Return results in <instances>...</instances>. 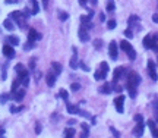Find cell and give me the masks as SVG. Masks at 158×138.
<instances>
[{
	"label": "cell",
	"mask_w": 158,
	"mask_h": 138,
	"mask_svg": "<svg viewBox=\"0 0 158 138\" xmlns=\"http://www.w3.org/2000/svg\"><path fill=\"white\" fill-rule=\"evenodd\" d=\"M120 49L127 55V57H129L130 60H135V59H136V52H135V49L132 47V44H130L129 41H126V40L120 41Z\"/></svg>",
	"instance_id": "cell-1"
},
{
	"label": "cell",
	"mask_w": 158,
	"mask_h": 138,
	"mask_svg": "<svg viewBox=\"0 0 158 138\" xmlns=\"http://www.w3.org/2000/svg\"><path fill=\"white\" fill-rule=\"evenodd\" d=\"M108 56H110V59H113V60L117 59V56H119V49H117V43H116V41H110V44H108Z\"/></svg>",
	"instance_id": "cell-2"
},
{
	"label": "cell",
	"mask_w": 158,
	"mask_h": 138,
	"mask_svg": "<svg viewBox=\"0 0 158 138\" xmlns=\"http://www.w3.org/2000/svg\"><path fill=\"white\" fill-rule=\"evenodd\" d=\"M148 74H149V77H151V79L152 81H158V74H157V68H155V63H154V60H148Z\"/></svg>",
	"instance_id": "cell-3"
},
{
	"label": "cell",
	"mask_w": 158,
	"mask_h": 138,
	"mask_svg": "<svg viewBox=\"0 0 158 138\" xmlns=\"http://www.w3.org/2000/svg\"><path fill=\"white\" fill-rule=\"evenodd\" d=\"M124 77V68H122V66H119V68H116L114 69V74H113V84H116L120 78H123Z\"/></svg>",
	"instance_id": "cell-4"
},
{
	"label": "cell",
	"mask_w": 158,
	"mask_h": 138,
	"mask_svg": "<svg viewBox=\"0 0 158 138\" xmlns=\"http://www.w3.org/2000/svg\"><path fill=\"white\" fill-rule=\"evenodd\" d=\"M141 81H142V79H141V77H139L136 72H129V74H127V82H130V84H133V85L138 87V84H139Z\"/></svg>",
	"instance_id": "cell-5"
},
{
	"label": "cell",
	"mask_w": 158,
	"mask_h": 138,
	"mask_svg": "<svg viewBox=\"0 0 158 138\" xmlns=\"http://www.w3.org/2000/svg\"><path fill=\"white\" fill-rule=\"evenodd\" d=\"M3 55L8 59H13L15 57V50H13V46L12 44H5L3 46Z\"/></svg>",
	"instance_id": "cell-6"
},
{
	"label": "cell",
	"mask_w": 158,
	"mask_h": 138,
	"mask_svg": "<svg viewBox=\"0 0 158 138\" xmlns=\"http://www.w3.org/2000/svg\"><path fill=\"white\" fill-rule=\"evenodd\" d=\"M126 90H127V93H129V97L130 99H136V94H138V90H136V85H133L130 82L126 81Z\"/></svg>",
	"instance_id": "cell-7"
},
{
	"label": "cell",
	"mask_w": 158,
	"mask_h": 138,
	"mask_svg": "<svg viewBox=\"0 0 158 138\" xmlns=\"http://www.w3.org/2000/svg\"><path fill=\"white\" fill-rule=\"evenodd\" d=\"M142 46L146 49V50H149V49H152L154 47V35H145V38L142 40Z\"/></svg>",
	"instance_id": "cell-8"
},
{
	"label": "cell",
	"mask_w": 158,
	"mask_h": 138,
	"mask_svg": "<svg viewBox=\"0 0 158 138\" xmlns=\"http://www.w3.org/2000/svg\"><path fill=\"white\" fill-rule=\"evenodd\" d=\"M78 35H79V38H81V41L82 43H86V41H89V35H88V30L83 27V25H81L79 27V31H78Z\"/></svg>",
	"instance_id": "cell-9"
},
{
	"label": "cell",
	"mask_w": 158,
	"mask_h": 138,
	"mask_svg": "<svg viewBox=\"0 0 158 138\" xmlns=\"http://www.w3.org/2000/svg\"><path fill=\"white\" fill-rule=\"evenodd\" d=\"M9 18H10V19H15L19 25L24 24V21H22V18H24V13H22L21 10H15V12H12V13L9 15Z\"/></svg>",
	"instance_id": "cell-10"
},
{
	"label": "cell",
	"mask_w": 158,
	"mask_h": 138,
	"mask_svg": "<svg viewBox=\"0 0 158 138\" xmlns=\"http://www.w3.org/2000/svg\"><path fill=\"white\" fill-rule=\"evenodd\" d=\"M72 50H73V56H72V59H70V63H69V66H70L72 69H78V68H79V60H78V53H76V49H75V47H73Z\"/></svg>",
	"instance_id": "cell-11"
},
{
	"label": "cell",
	"mask_w": 158,
	"mask_h": 138,
	"mask_svg": "<svg viewBox=\"0 0 158 138\" xmlns=\"http://www.w3.org/2000/svg\"><path fill=\"white\" fill-rule=\"evenodd\" d=\"M123 101H124V96H119L114 99V104H116V110L119 113H123Z\"/></svg>",
	"instance_id": "cell-12"
},
{
	"label": "cell",
	"mask_w": 158,
	"mask_h": 138,
	"mask_svg": "<svg viewBox=\"0 0 158 138\" xmlns=\"http://www.w3.org/2000/svg\"><path fill=\"white\" fill-rule=\"evenodd\" d=\"M56 78H57L56 72H49V74H47V77H46L47 85H49V87H53V85L56 84Z\"/></svg>",
	"instance_id": "cell-13"
},
{
	"label": "cell",
	"mask_w": 158,
	"mask_h": 138,
	"mask_svg": "<svg viewBox=\"0 0 158 138\" xmlns=\"http://www.w3.org/2000/svg\"><path fill=\"white\" fill-rule=\"evenodd\" d=\"M133 135L138 137V138H141L144 135V122L142 124H136V128L133 129Z\"/></svg>",
	"instance_id": "cell-14"
},
{
	"label": "cell",
	"mask_w": 158,
	"mask_h": 138,
	"mask_svg": "<svg viewBox=\"0 0 158 138\" xmlns=\"http://www.w3.org/2000/svg\"><path fill=\"white\" fill-rule=\"evenodd\" d=\"M66 109H67V113H70V115H76V113H79V107L75 106V104H70V103H67V104H66Z\"/></svg>",
	"instance_id": "cell-15"
},
{
	"label": "cell",
	"mask_w": 158,
	"mask_h": 138,
	"mask_svg": "<svg viewBox=\"0 0 158 138\" xmlns=\"http://www.w3.org/2000/svg\"><path fill=\"white\" fill-rule=\"evenodd\" d=\"M3 27H5L8 31H13V30H15V25H13V22H12V19H10V18L5 19V22H3Z\"/></svg>",
	"instance_id": "cell-16"
},
{
	"label": "cell",
	"mask_w": 158,
	"mask_h": 138,
	"mask_svg": "<svg viewBox=\"0 0 158 138\" xmlns=\"http://www.w3.org/2000/svg\"><path fill=\"white\" fill-rule=\"evenodd\" d=\"M100 91H101V93H104V94H110L111 91H113V84L105 82V84L103 85V88H100Z\"/></svg>",
	"instance_id": "cell-17"
},
{
	"label": "cell",
	"mask_w": 158,
	"mask_h": 138,
	"mask_svg": "<svg viewBox=\"0 0 158 138\" xmlns=\"http://www.w3.org/2000/svg\"><path fill=\"white\" fill-rule=\"evenodd\" d=\"M139 21H141V18H139L138 15H132V16H129V19H127V25H129V28H132L135 22H139Z\"/></svg>",
	"instance_id": "cell-18"
},
{
	"label": "cell",
	"mask_w": 158,
	"mask_h": 138,
	"mask_svg": "<svg viewBox=\"0 0 158 138\" xmlns=\"http://www.w3.org/2000/svg\"><path fill=\"white\" fill-rule=\"evenodd\" d=\"M24 97H25V90H16V91H15V97H13V99H15L16 101H21Z\"/></svg>",
	"instance_id": "cell-19"
},
{
	"label": "cell",
	"mask_w": 158,
	"mask_h": 138,
	"mask_svg": "<svg viewBox=\"0 0 158 138\" xmlns=\"http://www.w3.org/2000/svg\"><path fill=\"white\" fill-rule=\"evenodd\" d=\"M37 35H38V32L35 30H29V32H28V41L29 43H34L37 40Z\"/></svg>",
	"instance_id": "cell-20"
},
{
	"label": "cell",
	"mask_w": 158,
	"mask_h": 138,
	"mask_svg": "<svg viewBox=\"0 0 158 138\" xmlns=\"http://www.w3.org/2000/svg\"><path fill=\"white\" fill-rule=\"evenodd\" d=\"M105 77H107V74H105V72H103V71H101V69H100V71H97V72L94 74V78H95L97 81H101V79H105Z\"/></svg>",
	"instance_id": "cell-21"
},
{
	"label": "cell",
	"mask_w": 158,
	"mask_h": 138,
	"mask_svg": "<svg viewBox=\"0 0 158 138\" xmlns=\"http://www.w3.org/2000/svg\"><path fill=\"white\" fill-rule=\"evenodd\" d=\"M8 43L12 44V46H18L21 41H19V38H18L16 35H9V37H8Z\"/></svg>",
	"instance_id": "cell-22"
},
{
	"label": "cell",
	"mask_w": 158,
	"mask_h": 138,
	"mask_svg": "<svg viewBox=\"0 0 158 138\" xmlns=\"http://www.w3.org/2000/svg\"><path fill=\"white\" fill-rule=\"evenodd\" d=\"M75 132H76V131H75L73 128H66V129H64V137H66V138H73V137H75Z\"/></svg>",
	"instance_id": "cell-23"
},
{
	"label": "cell",
	"mask_w": 158,
	"mask_h": 138,
	"mask_svg": "<svg viewBox=\"0 0 158 138\" xmlns=\"http://www.w3.org/2000/svg\"><path fill=\"white\" fill-rule=\"evenodd\" d=\"M31 2V6H32V15H37L40 12V6L37 3V0H29Z\"/></svg>",
	"instance_id": "cell-24"
},
{
	"label": "cell",
	"mask_w": 158,
	"mask_h": 138,
	"mask_svg": "<svg viewBox=\"0 0 158 138\" xmlns=\"http://www.w3.org/2000/svg\"><path fill=\"white\" fill-rule=\"evenodd\" d=\"M59 96H60V99H63V100H66V101H67V99H69V93H67L64 88H62V90L59 91Z\"/></svg>",
	"instance_id": "cell-25"
},
{
	"label": "cell",
	"mask_w": 158,
	"mask_h": 138,
	"mask_svg": "<svg viewBox=\"0 0 158 138\" xmlns=\"http://www.w3.org/2000/svg\"><path fill=\"white\" fill-rule=\"evenodd\" d=\"M51 66H53V69L56 71V75H59V74L62 72V65H60V63H57V62H53V63H51Z\"/></svg>",
	"instance_id": "cell-26"
},
{
	"label": "cell",
	"mask_w": 158,
	"mask_h": 138,
	"mask_svg": "<svg viewBox=\"0 0 158 138\" xmlns=\"http://www.w3.org/2000/svg\"><path fill=\"white\" fill-rule=\"evenodd\" d=\"M116 25H117V22H116L114 19H110V21L107 22V27H108V30H114V28H116Z\"/></svg>",
	"instance_id": "cell-27"
},
{
	"label": "cell",
	"mask_w": 158,
	"mask_h": 138,
	"mask_svg": "<svg viewBox=\"0 0 158 138\" xmlns=\"http://www.w3.org/2000/svg\"><path fill=\"white\" fill-rule=\"evenodd\" d=\"M67 18H69V15H67V12H59V19H60L62 22L67 21Z\"/></svg>",
	"instance_id": "cell-28"
},
{
	"label": "cell",
	"mask_w": 158,
	"mask_h": 138,
	"mask_svg": "<svg viewBox=\"0 0 158 138\" xmlns=\"http://www.w3.org/2000/svg\"><path fill=\"white\" fill-rule=\"evenodd\" d=\"M100 69H101V71L103 72H108L110 71V68H108V65H107V62H101V65H100Z\"/></svg>",
	"instance_id": "cell-29"
},
{
	"label": "cell",
	"mask_w": 158,
	"mask_h": 138,
	"mask_svg": "<svg viewBox=\"0 0 158 138\" xmlns=\"http://www.w3.org/2000/svg\"><path fill=\"white\" fill-rule=\"evenodd\" d=\"M133 121L136 122V124H142L144 122V116L139 113V115H135V118H133Z\"/></svg>",
	"instance_id": "cell-30"
},
{
	"label": "cell",
	"mask_w": 158,
	"mask_h": 138,
	"mask_svg": "<svg viewBox=\"0 0 158 138\" xmlns=\"http://www.w3.org/2000/svg\"><path fill=\"white\" fill-rule=\"evenodd\" d=\"M101 46H103V40H101V38H97V40H94V47H95L97 50L101 47Z\"/></svg>",
	"instance_id": "cell-31"
},
{
	"label": "cell",
	"mask_w": 158,
	"mask_h": 138,
	"mask_svg": "<svg viewBox=\"0 0 158 138\" xmlns=\"http://www.w3.org/2000/svg\"><path fill=\"white\" fill-rule=\"evenodd\" d=\"M114 10V2L113 0H108V5H107V12H113Z\"/></svg>",
	"instance_id": "cell-32"
},
{
	"label": "cell",
	"mask_w": 158,
	"mask_h": 138,
	"mask_svg": "<svg viewBox=\"0 0 158 138\" xmlns=\"http://www.w3.org/2000/svg\"><path fill=\"white\" fill-rule=\"evenodd\" d=\"M152 50L158 52V34L154 35V47H152Z\"/></svg>",
	"instance_id": "cell-33"
},
{
	"label": "cell",
	"mask_w": 158,
	"mask_h": 138,
	"mask_svg": "<svg viewBox=\"0 0 158 138\" xmlns=\"http://www.w3.org/2000/svg\"><path fill=\"white\" fill-rule=\"evenodd\" d=\"M124 37H127V38H132V37H133L132 28H127V30H124Z\"/></svg>",
	"instance_id": "cell-34"
},
{
	"label": "cell",
	"mask_w": 158,
	"mask_h": 138,
	"mask_svg": "<svg viewBox=\"0 0 158 138\" xmlns=\"http://www.w3.org/2000/svg\"><path fill=\"white\" fill-rule=\"evenodd\" d=\"M78 90H81V84L79 82H73L72 84V91H78Z\"/></svg>",
	"instance_id": "cell-35"
},
{
	"label": "cell",
	"mask_w": 158,
	"mask_h": 138,
	"mask_svg": "<svg viewBox=\"0 0 158 138\" xmlns=\"http://www.w3.org/2000/svg\"><path fill=\"white\" fill-rule=\"evenodd\" d=\"M146 125H148V128L152 131V129H155V121H148L146 122Z\"/></svg>",
	"instance_id": "cell-36"
},
{
	"label": "cell",
	"mask_w": 158,
	"mask_h": 138,
	"mask_svg": "<svg viewBox=\"0 0 158 138\" xmlns=\"http://www.w3.org/2000/svg\"><path fill=\"white\" fill-rule=\"evenodd\" d=\"M18 85H19V81H18V79L13 81V84H12V93H15V91L18 90Z\"/></svg>",
	"instance_id": "cell-37"
},
{
	"label": "cell",
	"mask_w": 158,
	"mask_h": 138,
	"mask_svg": "<svg viewBox=\"0 0 158 138\" xmlns=\"http://www.w3.org/2000/svg\"><path fill=\"white\" fill-rule=\"evenodd\" d=\"M24 69H25L24 65H21V63H18V65L15 66V71H16V72H21V71H24Z\"/></svg>",
	"instance_id": "cell-38"
},
{
	"label": "cell",
	"mask_w": 158,
	"mask_h": 138,
	"mask_svg": "<svg viewBox=\"0 0 158 138\" xmlns=\"http://www.w3.org/2000/svg\"><path fill=\"white\" fill-rule=\"evenodd\" d=\"M154 118L155 122H158V106H154Z\"/></svg>",
	"instance_id": "cell-39"
},
{
	"label": "cell",
	"mask_w": 158,
	"mask_h": 138,
	"mask_svg": "<svg viewBox=\"0 0 158 138\" xmlns=\"http://www.w3.org/2000/svg\"><path fill=\"white\" fill-rule=\"evenodd\" d=\"M79 66H81V68L83 69L85 72H88V71H89V68H88V66H86V65H85L83 62H81V60H79Z\"/></svg>",
	"instance_id": "cell-40"
},
{
	"label": "cell",
	"mask_w": 158,
	"mask_h": 138,
	"mask_svg": "<svg viewBox=\"0 0 158 138\" xmlns=\"http://www.w3.org/2000/svg\"><path fill=\"white\" fill-rule=\"evenodd\" d=\"M34 46H35L34 43H29V41H28V43L25 44V47H24V49H25V50H29V49H32V47H34Z\"/></svg>",
	"instance_id": "cell-41"
},
{
	"label": "cell",
	"mask_w": 158,
	"mask_h": 138,
	"mask_svg": "<svg viewBox=\"0 0 158 138\" xmlns=\"http://www.w3.org/2000/svg\"><path fill=\"white\" fill-rule=\"evenodd\" d=\"M81 128H82V129H83L85 132H89V126H88V125H86L85 122H82V124H81Z\"/></svg>",
	"instance_id": "cell-42"
},
{
	"label": "cell",
	"mask_w": 158,
	"mask_h": 138,
	"mask_svg": "<svg viewBox=\"0 0 158 138\" xmlns=\"http://www.w3.org/2000/svg\"><path fill=\"white\" fill-rule=\"evenodd\" d=\"M35 134H41V124L40 122L35 125Z\"/></svg>",
	"instance_id": "cell-43"
},
{
	"label": "cell",
	"mask_w": 158,
	"mask_h": 138,
	"mask_svg": "<svg viewBox=\"0 0 158 138\" xmlns=\"http://www.w3.org/2000/svg\"><path fill=\"white\" fill-rule=\"evenodd\" d=\"M111 132H113V135H114L116 138H120V134H119V131H116L114 128H111Z\"/></svg>",
	"instance_id": "cell-44"
},
{
	"label": "cell",
	"mask_w": 158,
	"mask_h": 138,
	"mask_svg": "<svg viewBox=\"0 0 158 138\" xmlns=\"http://www.w3.org/2000/svg\"><path fill=\"white\" fill-rule=\"evenodd\" d=\"M8 99H9V96H8V94H3V96H2V99H0V103H5Z\"/></svg>",
	"instance_id": "cell-45"
},
{
	"label": "cell",
	"mask_w": 158,
	"mask_h": 138,
	"mask_svg": "<svg viewBox=\"0 0 158 138\" xmlns=\"http://www.w3.org/2000/svg\"><path fill=\"white\" fill-rule=\"evenodd\" d=\"M29 68H31V69H34V68H35V60H34V59H31V60H29Z\"/></svg>",
	"instance_id": "cell-46"
},
{
	"label": "cell",
	"mask_w": 158,
	"mask_h": 138,
	"mask_svg": "<svg viewBox=\"0 0 158 138\" xmlns=\"http://www.w3.org/2000/svg\"><path fill=\"white\" fill-rule=\"evenodd\" d=\"M152 21L155 22V24H158V13H155V15H152Z\"/></svg>",
	"instance_id": "cell-47"
},
{
	"label": "cell",
	"mask_w": 158,
	"mask_h": 138,
	"mask_svg": "<svg viewBox=\"0 0 158 138\" xmlns=\"http://www.w3.org/2000/svg\"><path fill=\"white\" fill-rule=\"evenodd\" d=\"M152 135H154V138H158V129H157V128L152 129Z\"/></svg>",
	"instance_id": "cell-48"
},
{
	"label": "cell",
	"mask_w": 158,
	"mask_h": 138,
	"mask_svg": "<svg viewBox=\"0 0 158 138\" xmlns=\"http://www.w3.org/2000/svg\"><path fill=\"white\" fill-rule=\"evenodd\" d=\"M100 21H101V22H104V21H105V15H104L103 12L100 13Z\"/></svg>",
	"instance_id": "cell-49"
},
{
	"label": "cell",
	"mask_w": 158,
	"mask_h": 138,
	"mask_svg": "<svg viewBox=\"0 0 158 138\" xmlns=\"http://www.w3.org/2000/svg\"><path fill=\"white\" fill-rule=\"evenodd\" d=\"M42 5H44V9H47V6H49V0H42Z\"/></svg>",
	"instance_id": "cell-50"
},
{
	"label": "cell",
	"mask_w": 158,
	"mask_h": 138,
	"mask_svg": "<svg viewBox=\"0 0 158 138\" xmlns=\"http://www.w3.org/2000/svg\"><path fill=\"white\" fill-rule=\"evenodd\" d=\"M86 2H88V0H79V3H81V5L83 6V8L86 6Z\"/></svg>",
	"instance_id": "cell-51"
},
{
	"label": "cell",
	"mask_w": 158,
	"mask_h": 138,
	"mask_svg": "<svg viewBox=\"0 0 158 138\" xmlns=\"http://www.w3.org/2000/svg\"><path fill=\"white\" fill-rule=\"evenodd\" d=\"M6 3H8V5H13L15 0H6Z\"/></svg>",
	"instance_id": "cell-52"
},
{
	"label": "cell",
	"mask_w": 158,
	"mask_h": 138,
	"mask_svg": "<svg viewBox=\"0 0 158 138\" xmlns=\"http://www.w3.org/2000/svg\"><path fill=\"white\" fill-rule=\"evenodd\" d=\"M88 134H89V132H85V131H83V134H82V138H88Z\"/></svg>",
	"instance_id": "cell-53"
},
{
	"label": "cell",
	"mask_w": 158,
	"mask_h": 138,
	"mask_svg": "<svg viewBox=\"0 0 158 138\" xmlns=\"http://www.w3.org/2000/svg\"><path fill=\"white\" fill-rule=\"evenodd\" d=\"M89 2H91L92 5H98V0H89Z\"/></svg>",
	"instance_id": "cell-54"
},
{
	"label": "cell",
	"mask_w": 158,
	"mask_h": 138,
	"mask_svg": "<svg viewBox=\"0 0 158 138\" xmlns=\"http://www.w3.org/2000/svg\"><path fill=\"white\" fill-rule=\"evenodd\" d=\"M75 122H76V121H75V119H69V125H73V124H75Z\"/></svg>",
	"instance_id": "cell-55"
},
{
	"label": "cell",
	"mask_w": 158,
	"mask_h": 138,
	"mask_svg": "<svg viewBox=\"0 0 158 138\" xmlns=\"http://www.w3.org/2000/svg\"><path fill=\"white\" fill-rule=\"evenodd\" d=\"M91 124H92V125H95V124H97V121H95V116L92 118V121H91Z\"/></svg>",
	"instance_id": "cell-56"
}]
</instances>
